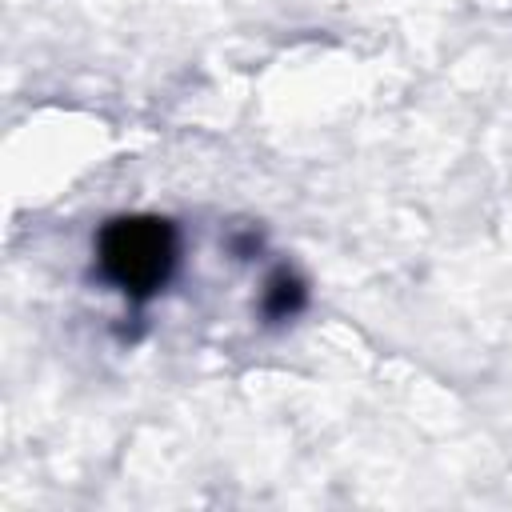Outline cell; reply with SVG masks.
<instances>
[{"mask_svg": "<svg viewBox=\"0 0 512 512\" xmlns=\"http://www.w3.org/2000/svg\"><path fill=\"white\" fill-rule=\"evenodd\" d=\"M180 232L168 216H112L96 232V272L132 304L152 300L176 272Z\"/></svg>", "mask_w": 512, "mask_h": 512, "instance_id": "cell-1", "label": "cell"}, {"mask_svg": "<svg viewBox=\"0 0 512 512\" xmlns=\"http://www.w3.org/2000/svg\"><path fill=\"white\" fill-rule=\"evenodd\" d=\"M228 244H232V252H236L240 260H248V256H256V252H260V236H256V232H236Z\"/></svg>", "mask_w": 512, "mask_h": 512, "instance_id": "cell-3", "label": "cell"}, {"mask_svg": "<svg viewBox=\"0 0 512 512\" xmlns=\"http://www.w3.org/2000/svg\"><path fill=\"white\" fill-rule=\"evenodd\" d=\"M304 308H308V280L292 264H276L260 288V316L268 324H284L296 320Z\"/></svg>", "mask_w": 512, "mask_h": 512, "instance_id": "cell-2", "label": "cell"}]
</instances>
